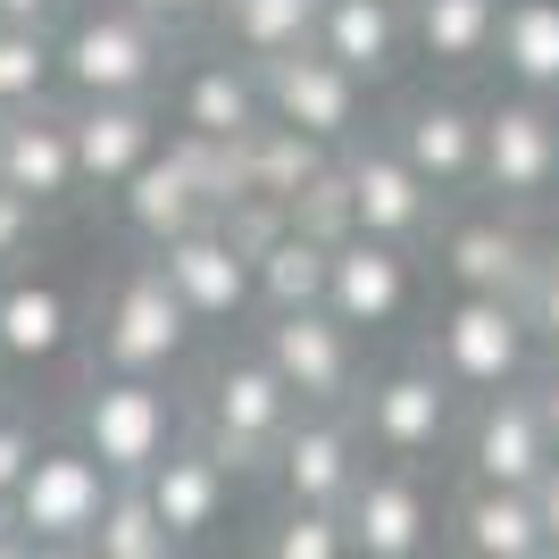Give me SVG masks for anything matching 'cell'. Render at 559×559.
Here are the masks:
<instances>
[{
	"mask_svg": "<svg viewBox=\"0 0 559 559\" xmlns=\"http://www.w3.org/2000/svg\"><path fill=\"white\" fill-rule=\"evenodd\" d=\"M185 435H192V401L167 376H93L75 401V451L109 485H142Z\"/></svg>",
	"mask_w": 559,
	"mask_h": 559,
	"instance_id": "cell-1",
	"label": "cell"
},
{
	"mask_svg": "<svg viewBox=\"0 0 559 559\" xmlns=\"http://www.w3.org/2000/svg\"><path fill=\"white\" fill-rule=\"evenodd\" d=\"M50 50H59V84L75 100H159L167 68H176L167 34L117 0H84L68 25H50Z\"/></svg>",
	"mask_w": 559,
	"mask_h": 559,
	"instance_id": "cell-2",
	"label": "cell"
},
{
	"mask_svg": "<svg viewBox=\"0 0 559 559\" xmlns=\"http://www.w3.org/2000/svg\"><path fill=\"white\" fill-rule=\"evenodd\" d=\"M476 192L501 217H535L559 192V100L501 93L476 109Z\"/></svg>",
	"mask_w": 559,
	"mask_h": 559,
	"instance_id": "cell-3",
	"label": "cell"
},
{
	"mask_svg": "<svg viewBox=\"0 0 559 559\" xmlns=\"http://www.w3.org/2000/svg\"><path fill=\"white\" fill-rule=\"evenodd\" d=\"M293 418H301V409H293V393L267 376V359H259V350H226V359L201 376V401H192V443L210 451L217 467L251 476V467L276 460V443H284V426H293Z\"/></svg>",
	"mask_w": 559,
	"mask_h": 559,
	"instance_id": "cell-4",
	"label": "cell"
},
{
	"mask_svg": "<svg viewBox=\"0 0 559 559\" xmlns=\"http://www.w3.org/2000/svg\"><path fill=\"white\" fill-rule=\"evenodd\" d=\"M426 368L443 376L460 401H492L535 376V343L518 326V301H476V293H443L435 326H426Z\"/></svg>",
	"mask_w": 559,
	"mask_h": 559,
	"instance_id": "cell-5",
	"label": "cell"
},
{
	"mask_svg": "<svg viewBox=\"0 0 559 559\" xmlns=\"http://www.w3.org/2000/svg\"><path fill=\"white\" fill-rule=\"evenodd\" d=\"M350 426H359L368 460L426 467L451 435H460V393H451L426 359H401V368H384V376H359V393H350Z\"/></svg>",
	"mask_w": 559,
	"mask_h": 559,
	"instance_id": "cell-6",
	"label": "cell"
},
{
	"mask_svg": "<svg viewBox=\"0 0 559 559\" xmlns=\"http://www.w3.org/2000/svg\"><path fill=\"white\" fill-rule=\"evenodd\" d=\"M185 350H192V318L176 309V293L159 284V267L134 259V267L109 284V301H100L93 376H167V384H176Z\"/></svg>",
	"mask_w": 559,
	"mask_h": 559,
	"instance_id": "cell-7",
	"label": "cell"
},
{
	"mask_svg": "<svg viewBox=\"0 0 559 559\" xmlns=\"http://www.w3.org/2000/svg\"><path fill=\"white\" fill-rule=\"evenodd\" d=\"M334 176H343V210H350V234L359 242H393V251H418L426 234H435V192L393 159V142L384 134H350L334 151Z\"/></svg>",
	"mask_w": 559,
	"mask_h": 559,
	"instance_id": "cell-8",
	"label": "cell"
},
{
	"mask_svg": "<svg viewBox=\"0 0 559 559\" xmlns=\"http://www.w3.org/2000/svg\"><path fill=\"white\" fill-rule=\"evenodd\" d=\"M259 359L276 376L293 409H350L359 393V334H343L326 309H284V318H259Z\"/></svg>",
	"mask_w": 559,
	"mask_h": 559,
	"instance_id": "cell-9",
	"label": "cell"
},
{
	"mask_svg": "<svg viewBox=\"0 0 559 559\" xmlns=\"http://www.w3.org/2000/svg\"><path fill=\"white\" fill-rule=\"evenodd\" d=\"M251 75H259V126H284L318 151H343L350 134H368V93L318 50H293V59L251 68Z\"/></svg>",
	"mask_w": 559,
	"mask_h": 559,
	"instance_id": "cell-10",
	"label": "cell"
},
{
	"mask_svg": "<svg viewBox=\"0 0 559 559\" xmlns=\"http://www.w3.org/2000/svg\"><path fill=\"white\" fill-rule=\"evenodd\" d=\"M443 535V501L426 485V467H384L368 460V476L343 501V543L350 559H426Z\"/></svg>",
	"mask_w": 559,
	"mask_h": 559,
	"instance_id": "cell-11",
	"label": "cell"
},
{
	"mask_svg": "<svg viewBox=\"0 0 559 559\" xmlns=\"http://www.w3.org/2000/svg\"><path fill=\"white\" fill-rule=\"evenodd\" d=\"M109 476H100L93 460L75 443H43L34 451V467L17 476V492H9V526H17L25 543H93V526H100V510H109Z\"/></svg>",
	"mask_w": 559,
	"mask_h": 559,
	"instance_id": "cell-12",
	"label": "cell"
},
{
	"mask_svg": "<svg viewBox=\"0 0 559 559\" xmlns=\"http://www.w3.org/2000/svg\"><path fill=\"white\" fill-rule=\"evenodd\" d=\"M151 267H159V284L176 293V309L192 318V334L210 326V334H234V326H251V309H259V293H251V259L226 242V226H192V234H176L167 251H151Z\"/></svg>",
	"mask_w": 559,
	"mask_h": 559,
	"instance_id": "cell-13",
	"label": "cell"
},
{
	"mask_svg": "<svg viewBox=\"0 0 559 559\" xmlns=\"http://www.w3.org/2000/svg\"><path fill=\"white\" fill-rule=\"evenodd\" d=\"M267 476H276L284 510H334V518H343L350 485L368 476V443H359L350 409H301V418L284 426Z\"/></svg>",
	"mask_w": 559,
	"mask_h": 559,
	"instance_id": "cell-14",
	"label": "cell"
},
{
	"mask_svg": "<svg viewBox=\"0 0 559 559\" xmlns=\"http://www.w3.org/2000/svg\"><path fill=\"white\" fill-rule=\"evenodd\" d=\"M343 334H393L418 309V251L393 242H334L326 251V301H318Z\"/></svg>",
	"mask_w": 559,
	"mask_h": 559,
	"instance_id": "cell-15",
	"label": "cell"
},
{
	"mask_svg": "<svg viewBox=\"0 0 559 559\" xmlns=\"http://www.w3.org/2000/svg\"><path fill=\"white\" fill-rule=\"evenodd\" d=\"M393 159L418 176L435 201H460L476 192V100L467 93H418L401 100V117L384 126Z\"/></svg>",
	"mask_w": 559,
	"mask_h": 559,
	"instance_id": "cell-16",
	"label": "cell"
},
{
	"mask_svg": "<svg viewBox=\"0 0 559 559\" xmlns=\"http://www.w3.org/2000/svg\"><path fill=\"white\" fill-rule=\"evenodd\" d=\"M535 234H526V217H501V210H467L443 226V251H435V267H443L451 293H476V301H518V284L535 276Z\"/></svg>",
	"mask_w": 559,
	"mask_h": 559,
	"instance_id": "cell-17",
	"label": "cell"
},
{
	"mask_svg": "<svg viewBox=\"0 0 559 559\" xmlns=\"http://www.w3.org/2000/svg\"><path fill=\"white\" fill-rule=\"evenodd\" d=\"M467 485L476 492H535L543 467H551V443H543V418H535V393L510 384V393L476 401L467 418Z\"/></svg>",
	"mask_w": 559,
	"mask_h": 559,
	"instance_id": "cell-18",
	"label": "cell"
},
{
	"mask_svg": "<svg viewBox=\"0 0 559 559\" xmlns=\"http://www.w3.org/2000/svg\"><path fill=\"white\" fill-rule=\"evenodd\" d=\"M134 492L151 501V518L167 526V543H176V551H201V543L226 535V510H234V467H217L210 451L185 435V443L167 451V460L151 467Z\"/></svg>",
	"mask_w": 559,
	"mask_h": 559,
	"instance_id": "cell-19",
	"label": "cell"
},
{
	"mask_svg": "<svg viewBox=\"0 0 559 559\" xmlns=\"http://www.w3.org/2000/svg\"><path fill=\"white\" fill-rule=\"evenodd\" d=\"M159 109L151 100H75L68 109V151H75V192H117L134 167H151L159 151Z\"/></svg>",
	"mask_w": 559,
	"mask_h": 559,
	"instance_id": "cell-20",
	"label": "cell"
},
{
	"mask_svg": "<svg viewBox=\"0 0 559 559\" xmlns=\"http://www.w3.org/2000/svg\"><path fill=\"white\" fill-rule=\"evenodd\" d=\"M309 50L334 59L359 93H376V84H393V75L409 68V17L384 9V0H318Z\"/></svg>",
	"mask_w": 559,
	"mask_h": 559,
	"instance_id": "cell-21",
	"label": "cell"
},
{
	"mask_svg": "<svg viewBox=\"0 0 559 559\" xmlns=\"http://www.w3.org/2000/svg\"><path fill=\"white\" fill-rule=\"evenodd\" d=\"M159 93H167V109H176V134H192V142H242L259 126V75L242 68V59H226V50L176 59Z\"/></svg>",
	"mask_w": 559,
	"mask_h": 559,
	"instance_id": "cell-22",
	"label": "cell"
},
{
	"mask_svg": "<svg viewBox=\"0 0 559 559\" xmlns=\"http://www.w3.org/2000/svg\"><path fill=\"white\" fill-rule=\"evenodd\" d=\"M117 217L134 234L142 251H167L176 234L210 226V201H201V176H192V151L176 134L151 151V167H134L126 185H117Z\"/></svg>",
	"mask_w": 559,
	"mask_h": 559,
	"instance_id": "cell-23",
	"label": "cell"
},
{
	"mask_svg": "<svg viewBox=\"0 0 559 559\" xmlns=\"http://www.w3.org/2000/svg\"><path fill=\"white\" fill-rule=\"evenodd\" d=\"M0 192H17L34 217L75 201V151H68V109H17L0 117Z\"/></svg>",
	"mask_w": 559,
	"mask_h": 559,
	"instance_id": "cell-24",
	"label": "cell"
},
{
	"mask_svg": "<svg viewBox=\"0 0 559 559\" xmlns=\"http://www.w3.org/2000/svg\"><path fill=\"white\" fill-rule=\"evenodd\" d=\"M68 343H75L68 284L34 276V267L0 276V368H43V359H59Z\"/></svg>",
	"mask_w": 559,
	"mask_h": 559,
	"instance_id": "cell-25",
	"label": "cell"
},
{
	"mask_svg": "<svg viewBox=\"0 0 559 559\" xmlns=\"http://www.w3.org/2000/svg\"><path fill=\"white\" fill-rule=\"evenodd\" d=\"M492 59L510 75V93L559 100V0H501V17H492Z\"/></svg>",
	"mask_w": 559,
	"mask_h": 559,
	"instance_id": "cell-26",
	"label": "cell"
},
{
	"mask_svg": "<svg viewBox=\"0 0 559 559\" xmlns=\"http://www.w3.org/2000/svg\"><path fill=\"white\" fill-rule=\"evenodd\" d=\"M309 25H318V0H217L210 34L242 68H276V59L309 50Z\"/></svg>",
	"mask_w": 559,
	"mask_h": 559,
	"instance_id": "cell-27",
	"label": "cell"
},
{
	"mask_svg": "<svg viewBox=\"0 0 559 559\" xmlns=\"http://www.w3.org/2000/svg\"><path fill=\"white\" fill-rule=\"evenodd\" d=\"M451 543L460 559H551L535 526V492H476L467 485L451 501Z\"/></svg>",
	"mask_w": 559,
	"mask_h": 559,
	"instance_id": "cell-28",
	"label": "cell"
},
{
	"mask_svg": "<svg viewBox=\"0 0 559 559\" xmlns=\"http://www.w3.org/2000/svg\"><path fill=\"white\" fill-rule=\"evenodd\" d=\"M409 59H435L443 75H467L492 59V17L501 0H409Z\"/></svg>",
	"mask_w": 559,
	"mask_h": 559,
	"instance_id": "cell-29",
	"label": "cell"
},
{
	"mask_svg": "<svg viewBox=\"0 0 559 559\" xmlns=\"http://www.w3.org/2000/svg\"><path fill=\"white\" fill-rule=\"evenodd\" d=\"M334 151H318V142L284 134V126H251V134L234 142V185H242V201H293V192H309L318 176H326Z\"/></svg>",
	"mask_w": 559,
	"mask_h": 559,
	"instance_id": "cell-30",
	"label": "cell"
},
{
	"mask_svg": "<svg viewBox=\"0 0 559 559\" xmlns=\"http://www.w3.org/2000/svg\"><path fill=\"white\" fill-rule=\"evenodd\" d=\"M251 293H259V318H284V309H318L326 301V242L284 226L267 251L251 259Z\"/></svg>",
	"mask_w": 559,
	"mask_h": 559,
	"instance_id": "cell-31",
	"label": "cell"
},
{
	"mask_svg": "<svg viewBox=\"0 0 559 559\" xmlns=\"http://www.w3.org/2000/svg\"><path fill=\"white\" fill-rule=\"evenodd\" d=\"M50 93H59V50H50V34L0 25V117L50 109Z\"/></svg>",
	"mask_w": 559,
	"mask_h": 559,
	"instance_id": "cell-32",
	"label": "cell"
},
{
	"mask_svg": "<svg viewBox=\"0 0 559 559\" xmlns=\"http://www.w3.org/2000/svg\"><path fill=\"white\" fill-rule=\"evenodd\" d=\"M84 559H185V551L167 543V526L151 518V501L134 485H117L100 526H93V543H84Z\"/></svg>",
	"mask_w": 559,
	"mask_h": 559,
	"instance_id": "cell-33",
	"label": "cell"
},
{
	"mask_svg": "<svg viewBox=\"0 0 559 559\" xmlns=\"http://www.w3.org/2000/svg\"><path fill=\"white\" fill-rule=\"evenodd\" d=\"M259 559H350L343 518L334 510H276L267 535H259Z\"/></svg>",
	"mask_w": 559,
	"mask_h": 559,
	"instance_id": "cell-34",
	"label": "cell"
},
{
	"mask_svg": "<svg viewBox=\"0 0 559 559\" xmlns=\"http://www.w3.org/2000/svg\"><path fill=\"white\" fill-rule=\"evenodd\" d=\"M518 326L535 350L559 359V251H535V276L518 284Z\"/></svg>",
	"mask_w": 559,
	"mask_h": 559,
	"instance_id": "cell-35",
	"label": "cell"
},
{
	"mask_svg": "<svg viewBox=\"0 0 559 559\" xmlns=\"http://www.w3.org/2000/svg\"><path fill=\"white\" fill-rule=\"evenodd\" d=\"M34 451H43V426H34V409H17V401H0V510H9V492H17V476L34 467Z\"/></svg>",
	"mask_w": 559,
	"mask_h": 559,
	"instance_id": "cell-36",
	"label": "cell"
},
{
	"mask_svg": "<svg viewBox=\"0 0 559 559\" xmlns=\"http://www.w3.org/2000/svg\"><path fill=\"white\" fill-rule=\"evenodd\" d=\"M34 242H43V217L17 192H0V276H17V259H34Z\"/></svg>",
	"mask_w": 559,
	"mask_h": 559,
	"instance_id": "cell-37",
	"label": "cell"
},
{
	"mask_svg": "<svg viewBox=\"0 0 559 559\" xmlns=\"http://www.w3.org/2000/svg\"><path fill=\"white\" fill-rule=\"evenodd\" d=\"M117 9H134L142 25H159L167 43H176V34H192V25H210V17H217V0H117Z\"/></svg>",
	"mask_w": 559,
	"mask_h": 559,
	"instance_id": "cell-38",
	"label": "cell"
},
{
	"mask_svg": "<svg viewBox=\"0 0 559 559\" xmlns=\"http://www.w3.org/2000/svg\"><path fill=\"white\" fill-rule=\"evenodd\" d=\"M526 393H535V418H543V443H551V460H559V359L543 376H526Z\"/></svg>",
	"mask_w": 559,
	"mask_h": 559,
	"instance_id": "cell-39",
	"label": "cell"
},
{
	"mask_svg": "<svg viewBox=\"0 0 559 559\" xmlns=\"http://www.w3.org/2000/svg\"><path fill=\"white\" fill-rule=\"evenodd\" d=\"M68 9H75V0H0V25H34V34H50Z\"/></svg>",
	"mask_w": 559,
	"mask_h": 559,
	"instance_id": "cell-40",
	"label": "cell"
},
{
	"mask_svg": "<svg viewBox=\"0 0 559 559\" xmlns=\"http://www.w3.org/2000/svg\"><path fill=\"white\" fill-rule=\"evenodd\" d=\"M535 526H543V551L559 559V460L543 467V485H535Z\"/></svg>",
	"mask_w": 559,
	"mask_h": 559,
	"instance_id": "cell-41",
	"label": "cell"
},
{
	"mask_svg": "<svg viewBox=\"0 0 559 559\" xmlns=\"http://www.w3.org/2000/svg\"><path fill=\"white\" fill-rule=\"evenodd\" d=\"M25 559H84L75 543H25Z\"/></svg>",
	"mask_w": 559,
	"mask_h": 559,
	"instance_id": "cell-42",
	"label": "cell"
},
{
	"mask_svg": "<svg viewBox=\"0 0 559 559\" xmlns=\"http://www.w3.org/2000/svg\"><path fill=\"white\" fill-rule=\"evenodd\" d=\"M0 559H25V535L9 526V518H0Z\"/></svg>",
	"mask_w": 559,
	"mask_h": 559,
	"instance_id": "cell-43",
	"label": "cell"
},
{
	"mask_svg": "<svg viewBox=\"0 0 559 559\" xmlns=\"http://www.w3.org/2000/svg\"><path fill=\"white\" fill-rule=\"evenodd\" d=\"M384 9H409V0H384Z\"/></svg>",
	"mask_w": 559,
	"mask_h": 559,
	"instance_id": "cell-44",
	"label": "cell"
},
{
	"mask_svg": "<svg viewBox=\"0 0 559 559\" xmlns=\"http://www.w3.org/2000/svg\"><path fill=\"white\" fill-rule=\"evenodd\" d=\"M551 217H559V192H551Z\"/></svg>",
	"mask_w": 559,
	"mask_h": 559,
	"instance_id": "cell-45",
	"label": "cell"
}]
</instances>
